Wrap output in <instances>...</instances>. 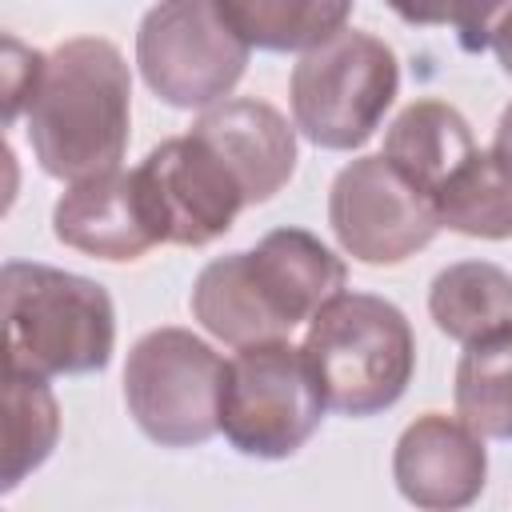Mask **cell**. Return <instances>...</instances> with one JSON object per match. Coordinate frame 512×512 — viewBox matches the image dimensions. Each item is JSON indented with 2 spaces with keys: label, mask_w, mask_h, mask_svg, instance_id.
Wrapping results in <instances>:
<instances>
[{
  "label": "cell",
  "mask_w": 512,
  "mask_h": 512,
  "mask_svg": "<svg viewBox=\"0 0 512 512\" xmlns=\"http://www.w3.org/2000/svg\"><path fill=\"white\" fill-rule=\"evenodd\" d=\"M60 440V408L44 376L4 368V468L0 488L12 492L32 476Z\"/></svg>",
  "instance_id": "ac0fdd59"
},
{
  "label": "cell",
  "mask_w": 512,
  "mask_h": 512,
  "mask_svg": "<svg viewBox=\"0 0 512 512\" xmlns=\"http://www.w3.org/2000/svg\"><path fill=\"white\" fill-rule=\"evenodd\" d=\"M192 132L232 168L248 204L272 200L296 172V124L264 100H220L196 116Z\"/></svg>",
  "instance_id": "7c38bea8"
},
{
  "label": "cell",
  "mask_w": 512,
  "mask_h": 512,
  "mask_svg": "<svg viewBox=\"0 0 512 512\" xmlns=\"http://www.w3.org/2000/svg\"><path fill=\"white\" fill-rule=\"evenodd\" d=\"M52 232L60 244L112 264L140 260L160 244L144 212L136 172L124 168H108L100 176L68 184V192L52 208Z\"/></svg>",
  "instance_id": "4fadbf2b"
},
{
  "label": "cell",
  "mask_w": 512,
  "mask_h": 512,
  "mask_svg": "<svg viewBox=\"0 0 512 512\" xmlns=\"http://www.w3.org/2000/svg\"><path fill=\"white\" fill-rule=\"evenodd\" d=\"M492 52H496L500 68L512 76V4L504 8V16H500L496 28H492Z\"/></svg>",
  "instance_id": "7402d4cb"
},
{
  "label": "cell",
  "mask_w": 512,
  "mask_h": 512,
  "mask_svg": "<svg viewBox=\"0 0 512 512\" xmlns=\"http://www.w3.org/2000/svg\"><path fill=\"white\" fill-rule=\"evenodd\" d=\"M248 44L216 0H160L136 28V64L152 96L172 108L220 104L248 68Z\"/></svg>",
  "instance_id": "ba28073f"
},
{
  "label": "cell",
  "mask_w": 512,
  "mask_h": 512,
  "mask_svg": "<svg viewBox=\"0 0 512 512\" xmlns=\"http://www.w3.org/2000/svg\"><path fill=\"white\" fill-rule=\"evenodd\" d=\"M476 152L468 120L444 100H412L384 132V156L432 200Z\"/></svg>",
  "instance_id": "9a60e30c"
},
{
  "label": "cell",
  "mask_w": 512,
  "mask_h": 512,
  "mask_svg": "<svg viewBox=\"0 0 512 512\" xmlns=\"http://www.w3.org/2000/svg\"><path fill=\"white\" fill-rule=\"evenodd\" d=\"M324 396L312 376L304 348L280 340H260L236 348L224 376L220 432L224 440L256 460L296 456L324 420Z\"/></svg>",
  "instance_id": "52a82bcc"
},
{
  "label": "cell",
  "mask_w": 512,
  "mask_h": 512,
  "mask_svg": "<svg viewBox=\"0 0 512 512\" xmlns=\"http://www.w3.org/2000/svg\"><path fill=\"white\" fill-rule=\"evenodd\" d=\"M300 348L324 404L356 420L392 408L416 372V336L408 316L372 292H336L308 320Z\"/></svg>",
  "instance_id": "277c9868"
},
{
  "label": "cell",
  "mask_w": 512,
  "mask_h": 512,
  "mask_svg": "<svg viewBox=\"0 0 512 512\" xmlns=\"http://www.w3.org/2000/svg\"><path fill=\"white\" fill-rule=\"evenodd\" d=\"M392 480L400 496L416 508H432V512L468 508L488 480L484 436L456 416L424 412L396 440Z\"/></svg>",
  "instance_id": "8fae6325"
},
{
  "label": "cell",
  "mask_w": 512,
  "mask_h": 512,
  "mask_svg": "<svg viewBox=\"0 0 512 512\" xmlns=\"http://www.w3.org/2000/svg\"><path fill=\"white\" fill-rule=\"evenodd\" d=\"M508 172H512V104L500 112V120H496V136H492V148H488Z\"/></svg>",
  "instance_id": "603a6c76"
},
{
  "label": "cell",
  "mask_w": 512,
  "mask_h": 512,
  "mask_svg": "<svg viewBox=\"0 0 512 512\" xmlns=\"http://www.w3.org/2000/svg\"><path fill=\"white\" fill-rule=\"evenodd\" d=\"M132 128V72L112 40L76 36L48 52L24 108L36 164L52 180H88L120 168Z\"/></svg>",
  "instance_id": "7a4b0ae2"
},
{
  "label": "cell",
  "mask_w": 512,
  "mask_h": 512,
  "mask_svg": "<svg viewBox=\"0 0 512 512\" xmlns=\"http://www.w3.org/2000/svg\"><path fill=\"white\" fill-rule=\"evenodd\" d=\"M4 368L28 376L100 372L116 348V308L104 284L36 264L8 260L0 272Z\"/></svg>",
  "instance_id": "3957f363"
},
{
  "label": "cell",
  "mask_w": 512,
  "mask_h": 512,
  "mask_svg": "<svg viewBox=\"0 0 512 512\" xmlns=\"http://www.w3.org/2000/svg\"><path fill=\"white\" fill-rule=\"evenodd\" d=\"M232 32L260 52H308L332 40L352 0H216Z\"/></svg>",
  "instance_id": "2e32d148"
},
{
  "label": "cell",
  "mask_w": 512,
  "mask_h": 512,
  "mask_svg": "<svg viewBox=\"0 0 512 512\" xmlns=\"http://www.w3.org/2000/svg\"><path fill=\"white\" fill-rule=\"evenodd\" d=\"M328 224L336 244L372 268L404 264L440 232L436 204L384 156L344 164L328 188Z\"/></svg>",
  "instance_id": "9c48e42d"
},
{
  "label": "cell",
  "mask_w": 512,
  "mask_h": 512,
  "mask_svg": "<svg viewBox=\"0 0 512 512\" xmlns=\"http://www.w3.org/2000/svg\"><path fill=\"white\" fill-rule=\"evenodd\" d=\"M428 312L464 348L504 340L512 336V276L488 260L448 264L428 288Z\"/></svg>",
  "instance_id": "5bb4252c"
},
{
  "label": "cell",
  "mask_w": 512,
  "mask_h": 512,
  "mask_svg": "<svg viewBox=\"0 0 512 512\" xmlns=\"http://www.w3.org/2000/svg\"><path fill=\"white\" fill-rule=\"evenodd\" d=\"M400 92L396 52L356 28H340L332 40L308 48L288 80L292 124L328 152H352L376 136L384 112Z\"/></svg>",
  "instance_id": "5b68a950"
},
{
  "label": "cell",
  "mask_w": 512,
  "mask_h": 512,
  "mask_svg": "<svg viewBox=\"0 0 512 512\" xmlns=\"http://www.w3.org/2000/svg\"><path fill=\"white\" fill-rule=\"evenodd\" d=\"M404 24L420 28H452L464 52H484L492 44V28L512 0H384Z\"/></svg>",
  "instance_id": "ffe728a7"
},
{
  "label": "cell",
  "mask_w": 512,
  "mask_h": 512,
  "mask_svg": "<svg viewBox=\"0 0 512 512\" xmlns=\"http://www.w3.org/2000/svg\"><path fill=\"white\" fill-rule=\"evenodd\" d=\"M228 360L188 328L144 332L124 364V404L160 448H196L220 432Z\"/></svg>",
  "instance_id": "8992f818"
},
{
  "label": "cell",
  "mask_w": 512,
  "mask_h": 512,
  "mask_svg": "<svg viewBox=\"0 0 512 512\" xmlns=\"http://www.w3.org/2000/svg\"><path fill=\"white\" fill-rule=\"evenodd\" d=\"M440 228L472 240H512V172L492 152H472L432 196Z\"/></svg>",
  "instance_id": "e0dca14e"
},
{
  "label": "cell",
  "mask_w": 512,
  "mask_h": 512,
  "mask_svg": "<svg viewBox=\"0 0 512 512\" xmlns=\"http://www.w3.org/2000/svg\"><path fill=\"white\" fill-rule=\"evenodd\" d=\"M4 52H8V60H4V120L16 124V116L32 100V88H36L48 56L36 52V48H24L16 36L4 40Z\"/></svg>",
  "instance_id": "44dd1931"
},
{
  "label": "cell",
  "mask_w": 512,
  "mask_h": 512,
  "mask_svg": "<svg viewBox=\"0 0 512 512\" xmlns=\"http://www.w3.org/2000/svg\"><path fill=\"white\" fill-rule=\"evenodd\" d=\"M132 172L160 244L204 248L236 224L240 208H248L232 168L196 132L156 144Z\"/></svg>",
  "instance_id": "30bf717a"
},
{
  "label": "cell",
  "mask_w": 512,
  "mask_h": 512,
  "mask_svg": "<svg viewBox=\"0 0 512 512\" xmlns=\"http://www.w3.org/2000/svg\"><path fill=\"white\" fill-rule=\"evenodd\" d=\"M456 416L484 440H512V336L464 348L456 364Z\"/></svg>",
  "instance_id": "d6986e66"
},
{
  "label": "cell",
  "mask_w": 512,
  "mask_h": 512,
  "mask_svg": "<svg viewBox=\"0 0 512 512\" xmlns=\"http://www.w3.org/2000/svg\"><path fill=\"white\" fill-rule=\"evenodd\" d=\"M344 260L304 228H276L256 248L220 256L192 284V316L216 340L244 348L280 340L344 292Z\"/></svg>",
  "instance_id": "6da1fadb"
}]
</instances>
